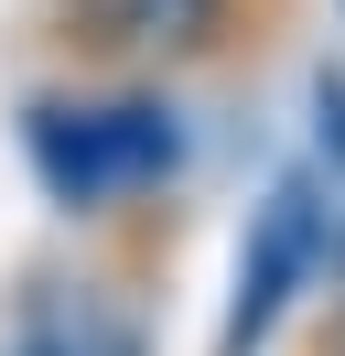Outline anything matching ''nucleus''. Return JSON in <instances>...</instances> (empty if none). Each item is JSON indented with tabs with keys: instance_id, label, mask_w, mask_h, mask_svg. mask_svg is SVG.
Listing matches in <instances>:
<instances>
[{
	"instance_id": "423d86ee",
	"label": "nucleus",
	"mask_w": 345,
	"mask_h": 356,
	"mask_svg": "<svg viewBox=\"0 0 345 356\" xmlns=\"http://www.w3.org/2000/svg\"><path fill=\"white\" fill-rule=\"evenodd\" d=\"M335 356H345V313H335Z\"/></svg>"
},
{
	"instance_id": "f257e3e1",
	"label": "nucleus",
	"mask_w": 345,
	"mask_h": 356,
	"mask_svg": "<svg viewBox=\"0 0 345 356\" xmlns=\"http://www.w3.org/2000/svg\"><path fill=\"white\" fill-rule=\"evenodd\" d=\"M172 162H184V130H172V108H151V97H108V108L43 97L33 108V173H43V195L76 205V216L162 184Z\"/></svg>"
},
{
	"instance_id": "7ed1b4c3",
	"label": "nucleus",
	"mask_w": 345,
	"mask_h": 356,
	"mask_svg": "<svg viewBox=\"0 0 345 356\" xmlns=\"http://www.w3.org/2000/svg\"><path fill=\"white\" fill-rule=\"evenodd\" d=\"M11 356H141V324H129L108 291H33V313H22V346Z\"/></svg>"
},
{
	"instance_id": "20e7f679",
	"label": "nucleus",
	"mask_w": 345,
	"mask_h": 356,
	"mask_svg": "<svg viewBox=\"0 0 345 356\" xmlns=\"http://www.w3.org/2000/svg\"><path fill=\"white\" fill-rule=\"evenodd\" d=\"M76 11L97 22V44H141V54H184L216 22V0H76Z\"/></svg>"
},
{
	"instance_id": "39448f33",
	"label": "nucleus",
	"mask_w": 345,
	"mask_h": 356,
	"mask_svg": "<svg viewBox=\"0 0 345 356\" xmlns=\"http://www.w3.org/2000/svg\"><path fill=\"white\" fill-rule=\"evenodd\" d=\"M313 108H323V152H345V76H313Z\"/></svg>"
},
{
	"instance_id": "f03ea898",
	"label": "nucleus",
	"mask_w": 345,
	"mask_h": 356,
	"mask_svg": "<svg viewBox=\"0 0 345 356\" xmlns=\"http://www.w3.org/2000/svg\"><path fill=\"white\" fill-rule=\"evenodd\" d=\"M323 259H335L323 195L302 173L270 184V205H259V227H248V259H237V291H227V324H216V356H259V334L291 313V291L323 281Z\"/></svg>"
}]
</instances>
